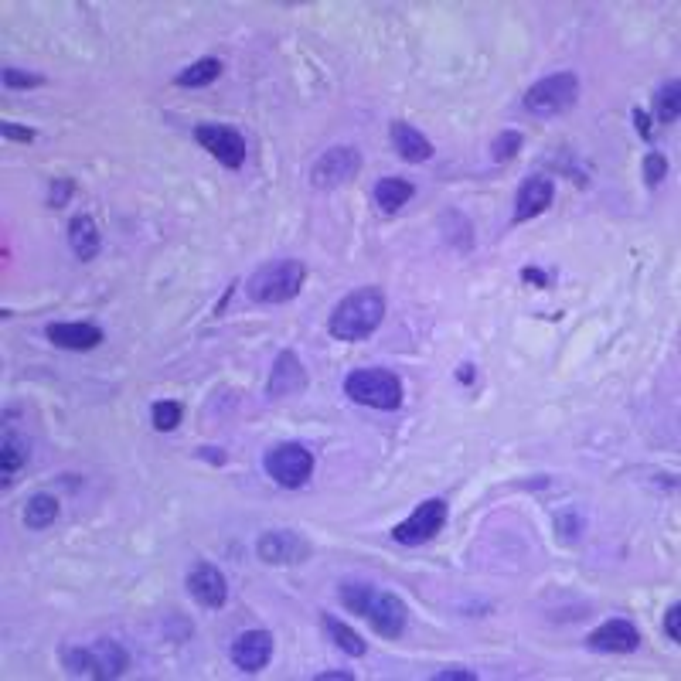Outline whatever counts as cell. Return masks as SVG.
<instances>
[{"instance_id": "5", "label": "cell", "mask_w": 681, "mask_h": 681, "mask_svg": "<svg viewBox=\"0 0 681 681\" xmlns=\"http://www.w3.org/2000/svg\"><path fill=\"white\" fill-rule=\"evenodd\" d=\"M344 395L358 406L395 413L402 406V378L389 368H355L344 378Z\"/></svg>"}, {"instance_id": "23", "label": "cell", "mask_w": 681, "mask_h": 681, "mask_svg": "<svg viewBox=\"0 0 681 681\" xmlns=\"http://www.w3.org/2000/svg\"><path fill=\"white\" fill-rule=\"evenodd\" d=\"M225 72V62L215 55L208 58H198V62H191L188 69L178 72V79H174V86H184V89H205L212 86V82L218 79V75Z\"/></svg>"}, {"instance_id": "24", "label": "cell", "mask_w": 681, "mask_h": 681, "mask_svg": "<svg viewBox=\"0 0 681 681\" xmlns=\"http://www.w3.org/2000/svg\"><path fill=\"white\" fill-rule=\"evenodd\" d=\"M58 521V498L55 494H31L28 504H24V525L31 528V532H45V528H52Z\"/></svg>"}, {"instance_id": "25", "label": "cell", "mask_w": 681, "mask_h": 681, "mask_svg": "<svg viewBox=\"0 0 681 681\" xmlns=\"http://www.w3.org/2000/svg\"><path fill=\"white\" fill-rule=\"evenodd\" d=\"M654 113H658L661 126L678 123V116H681V82L678 79H668L664 86H658V92H654Z\"/></svg>"}, {"instance_id": "20", "label": "cell", "mask_w": 681, "mask_h": 681, "mask_svg": "<svg viewBox=\"0 0 681 681\" xmlns=\"http://www.w3.org/2000/svg\"><path fill=\"white\" fill-rule=\"evenodd\" d=\"M372 198L385 215H395L416 198V188H413V181H406V178H378Z\"/></svg>"}, {"instance_id": "11", "label": "cell", "mask_w": 681, "mask_h": 681, "mask_svg": "<svg viewBox=\"0 0 681 681\" xmlns=\"http://www.w3.org/2000/svg\"><path fill=\"white\" fill-rule=\"evenodd\" d=\"M273 651H276L273 630L252 627V630H242V634L232 641L229 658H232L235 668L242 671V675H259V671L269 668V661H273Z\"/></svg>"}, {"instance_id": "18", "label": "cell", "mask_w": 681, "mask_h": 681, "mask_svg": "<svg viewBox=\"0 0 681 681\" xmlns=\"http://www.w3.org/2000/svg\"><path fill=\"white\" fill-rule=\"evenodd\" d=\"M389 140H392L395 154H399L402 161H409V164H423V161H430V157H433V140L426 137L423 130H416L413 123L395 120L389 126Z\"/></svg>"}, {"instance_id": "3", "label": "cell", "mask_w": 681, "mask_h": 681, "mask_svg": "<svg viewBox=\"0 0 681 681\" xmlns=\"http://www.w3.org/2000/svg\"><path fill=\"white\" fill-rule=\"evenodd\" d=\"M58 661H62L65 675L75 678H96V681H109V678H123L130 671V654L120 641L113 637H99L96 644L89 647H58Z\"/></svg>"}, {"instance_id": "4", "label": "cell", "mask_w": 681, "mask_h": 681, "mask_svg": "<svg viewBox=\"0 0 681 681\" xmlns=\"http://www.w3.org/2000/svg\"><path fill=\"white\" fill-rule=\"evenodd\" d=\"M307 283V266L300 259H269L246 280V293L252 304H290L300 297Z\"/></svg>"}, {"instance_id": "37", "label": "cell", "mask_w": 681, "mask_h": 681, "mask_svg": "<svg viewBox=\"0 0 681 681\" xmlns=\"http://www.w3.org/2000/svg\"><path fill=\"white\" fill-rule=\"evenodd\" d=\"M317 681H355L351 671H321V675H314Z\"/></svg>"}, {"instance_id": "17", "label": "cell", "mask_w": 681, "mask_h": 681, "mask_svg": "<svg viewBox=\"0 0 681 681\" xmlns=\"http://www.w3.org/2000/svg\"><path fill=\"white\" fill-rule=\"evenodd\" d=\"M45 338L62 351H92L103 344V327L92 321H55L45 327Z\"/></svg>"}, {"instance_id": "22", "label": "cell", "mask_w": 681, "mask_h": 681, "mask_svg": "<svg viewBox=\"0 0 681 681\" xmlns=\"http://www.w3.org/2000/svg\"><path fill=\"white\" fill-rule=\"evenodd\" d=\"M28 440H24L21 433H11L7 430L4 433V443H0V474H4V487H11V481H14V474H18V470L28 464Z\"/></svg>"}, {"instance_id": "30", "label": "cell", "mask_w": 681, "mask_h": 681, "mask_svg": "<svg viewBox=\"0 0 681 681\" xmlns=\"http://www.w3.org/2000/svg\"><path fill=\"white\" fill-rule=\"evenodd\" d=\"M0 133H4L7 140H14V144H35V140H38V133L31 130V126H18L11 120L0 123Z\"/></svg>"}, {"instance_id": "31", "label": "cell", "mask_w": 681, "mask_h": 681, "mask_svg": "<svg viewBox=\"0 0 681 681\" xmlns=\"http://www.w3.org/2000/svg\"><path fill=\"white\" fill-rule=\"evenodd\" d=\"M72 191H75V184H72L69 178H55V181H52V198H48V205H52V208H62L65 201L72 198Z\"/></svg>"}, {"instance_id": "16", "label": "cell", "mask_w": 681, "mask_h": 681, "mask_svg": "<svg viewBox=\"0 0 681 681\" xmlns=\"http://www.w3.org/2000/svg\"><path fill=\"white\" fill-rule=\"evenodd\" d=\"M307 389V368L300 361L297 351H280L273 361V372H269L266 382V395L269 399H290V395L304 392Z\"/></svg>"}, {"instance_id": "29", "label": "cell", "mask_w": 681, "mask_h": 681, "mask_svg": "<svg viewBox=\"0 0 681 681\" xmlns=\"http://www.w3.org/2000/svg\"><path fill=\"white\" fill-rule=\"evenodd\" d=\"M4 86L7 89H38V86H45V75H35V72H24V69L7 65V69H4Z\"/></svg>"}, {"instance_id": "38", "label": "cell", "mask_w": 681, "mask_h": 681, "mask_svg": "<svg viewBox=\"0 0 681 681\" xmlns=\"http://www.w3.org/2000/svg\"><path fill=\"white\" fill-rule=\"evenodd\" d=\"M201 460H212V464H225V453H218V447H201V453H198Z\"/></svg>"}, {"instance_id": "26", "label": "cell", "mask_w": 681, "mask_h": 681, "mask_svg": "<svg viewBox=\"0 0 681 681\" xmlns=\"http://www.w3.org/2000/svg\"><path fill=\"white\" fill-rule=\"evenodd\" d=\"M150 419H154V430L157 433H171L181 426L184 419V406L174 399H157L154 406H150Z\"/></svg>"}, {"instance_id": "1", "label": "cell", "mask_w": 681, "mask_h": 681, "mask_svg": "<svg viewBox=\"0 0 681 681\" xmlns=\"http://www.w3.org/2000/svg\"><path fill=\"white\" fill-rule=\"evenodd\" d=\"M338 600L348 613L368 620V627H372L378 637H385V641H399V637L406 634L409 607L402 596L382 590V586L375 583L344 579V583H338Z\"/></svg>"}, {"instance_id": "6", "label": "cell", "mask_w": 681, "mask_h": 681, "mask_svg": "<svg viewBox=\"0 0 681 681\" xmlns=\"http://www.w3.org/2000/svg\"><path fill=\"white\" fill-rule=\"evenodd\" d=\"M579 99V75L576 72H552L538 79L532 89L525 92V109L538 120H552L576 106Z\"/></svg>"}, {"instance_id": "7", "label": "cell", "mask_w": 681, "mask_h": 681, "mask_svg": "<svg viewBox=\"0 0 681 681\" xmlns=\"http://www.w3.org/2000/svg\"><path fill=\"white\" fill-rule=\"evenodd\" d=\"M263 470L273 484L287 487V491H297V487H304L310 477H314V450H307L304 443H297V440L276 443V447L266 450Z\"/></svg>"}, {"instance_id": "32", "label": "cell", "mask_w": 681, "mask_h": 681, "mask_svg": "<svg viewBox=\"0 0 681 681\" xmlns=\"http://www.w3.org/2000/svg\"><path fill=\"white\" fill-rule=\"evenodd\" d=\"M521 283H528V287H535V290H549L552 287L549 273H545V269H538V266L521 269Z\"/></svg>"}, {"instance_id": "19", "label": "cell", "mask_w": 681, "mask_h": 681, "mask_svg": "<svg viewBox=\"0 0 681 681\" xmlns=\"http://www.w3.org/2000/svg\"><path fill=\"white\" fill-rule=\"evenodd\" d=\"M69 246L75 252V259H82V263H92V259L99 256V249H103V235H99V225L92 215H75L69 222Z\"/></svg>"}, {"instance_id": "35", "label": "cell", "mask_w": 681, "mask_h": 681, "mask_svg": "<svg viewBox=\"0 0 681 681\" xmlns=\"http://www.w3.org/2000/svg\"><path fill=\"white\" fill-rule=\"evenodd\" d=\"M433 681H477V671H464V668H447L436 671Z\"/></svg>"}, {"instance_id": "10", "label": "cell", "mask_w": 681, "mask_h": 681, "mask_svg": "<svg viewBox=\"0 0 681 681\" xmlns=\"http://www.w3.org/2000/svg\"><path fill=\"white\" fill-rule=\"evenodd\" d=\"M361 171V154L358 147H331L324 150L321 157L310 167V184L321 191H331V188H341V184L355 181Z\"/></svg>"}, {"instance_id": "12", "label": "cell", "mask_w": 681, "mask_h": 681, "mask_svg": "<svg viewBox=\"0 0 681 681\" xmlns=\"http://www.w3.org/2000/svg\"><path fill=\"white\" fill-rule=\"evenodd\" d=\"M184 590L201 610H222L229 603V579L212 562H195L184 576Z\"/></svg>"}, {"instance_id": "34", "label": "cell", "mask_w": 681, "mask_h": 681, "mask_svg": "<svg viewBox=\"0 0 681 681\" xmlns=\"http://www.w3.org/2000/svg\"><path fill=\"white\" fill-rule=\"evenodd\" d=\"M630 120H634V130L641 133V140H651V133H654V120H651V113H647V109H634V113H630Z\"/></svg>"}, {"instance_id": "21", "label": "cell", "mask_w": 681, "mask_h": 681, "mask_svg": "<svg viewBox=\"0 0 681 681\" xmlns=\"http://www.w3.org/2000/svg\"><path fill=\"white\" fill-rule=\"evenodd\" d=\"M321 627H324L327 641L338 647V651L351 654V658H365V654H368V641H365V637H361L355 627H348L344 620L334 617V613H321Z\"/></svg>"}, {"instance_id": "15", "label": "cell", "mask_w": 681, "mask_h": 681, "mask_svg": "<svg viewBox=\"0 0 681 681\" xmlns=\"http://www.w3.org/2000/svg\"><path fill=\"white\" fill-rule=\"evenodd\" d=\"M586 647L600 654H634L641 647V630L624 617H613L586 637Z\"/></svg>"}, {"instance_id": "8", "label": "cell", "mask_w": 681, "mask_h": 681, "mask_svg": "<svg viewBox=\"0 0 681 681\" xmlns=\"http://www.w3.org/2000/svg\"><path fill=\"white\" fill-rule=\"evenodd\" d=\"M447 521H450V501L426 498L423 504H416L413 515L392 528V538L399 545H406V549H416V545L433 542V538L447 528Z\"/></svg>"}, {"instance_id": "2", "label": "cell", "mask_w": 681, "mask_h": 681, "mask_svg": "<svg viewBox=\"0 0 681 681\" xmlns=\"http://www.w3.org/2000/svg\"><path fill=\"white\" fill-rule=\"evenodd\" d=\"M385 321V293L378 287H358L334 304L327 317V334L334 341H365Z\"/></svg>"}, {"instance_id": "33", "label": "cell", "mask_w": 681, "mask_h": 681, "mask_svg": "<svg viewBox=\"0 0 681 681\" xmlns=\"http://www.w3.org/2000/svg\"><path fill=\"white\" fill-rule=\"evenodd\" d=\"M664 630H668V641H681V607L678 603H671L668 613H664Z\"/></svg>"}, {"instance_id": "28", "label": "cell", "mask_w": 681, "mask_h": 681, "mask_svg": "<svg viewBox=\"0 0 681 681\" xmlns=\"http://www.w3.org/2000/svg\"><path fill=\"white\" fill-rule=\"evenodd\" d=\"M664 178H668V157L658 154V150L644 154V181H647V188H658Z\"/></svg>"}, {"instance_id": "9", "label": "cell", "mask_w": 681, "mask_h": 681, "mask_svg": "<svg viewBox=\"0 0 681 681\" xmlns=\"http://www.w3.org/2000/svg\"><path fill=\"white\" fill-rule=\"evenodd\" d=\"M191 137H195V144L201 150H208V154L222 167H229V171H239V167L246 164V137L229 123H198L195 130H191Z\"/></svg>"}, {"instance_id": "14", "label": "cell", "mask_w": 681, "mask_h": 681, "mask_svg": "<svg viewBox=\"0 0 681 681\" xmlns=\"http://www.w3.org/2000/svg\"><path fill=\"white\" fill-rule=\"evenodd\" d=\"M556 201V181L545 178V174H532V178L521 181V188L515 191V212H511V222L525 225L532 218L545 215Z\"/></svg>"}, {"instance_id": "13", "label": "cell", "mask_w": 681, "mask_h": 681, "mask_svg": "<svg viewBox=\"0 0 681 681\" xmlns=\"http://www.w3.org/2000/svg\"><path fill=\"white\" fill-rule=\"evenodd\" d=\"M256 556L266 566H297L310 556V542L293 528H273V532L259 535L256 542Z\"/></svg>"}, {"instance_id": "36", "label": "cell", "mask_w": 681, "mask_h": 681, "mask_svg": "<svg viewBox=\"0 0 681 681\" xmlns=\"http://www.w3.org/2000/svg\"><path fill=\"white\" fill-rule=\"evenodd\" d=\"M457 378L464 385H474V378H477V365H470V361H464V365L457 368Z\"/></svg>"}, {"instance_id": "27", "label": "cell", "mask_w": 681, "mask_h": 681, "mask_svg": "<svg viewBox=\"0 0 681 681\" xmlns=\"http://www.w3.org/2000/svg\"><path fill=\"white\" fill-rule=\"evenodd\" d=\"M518 150H525V137H521L518 130H504L494 137V144H491V161L494 164H508V161H515L518 157Z\"/></svg>"}]
</instances>
